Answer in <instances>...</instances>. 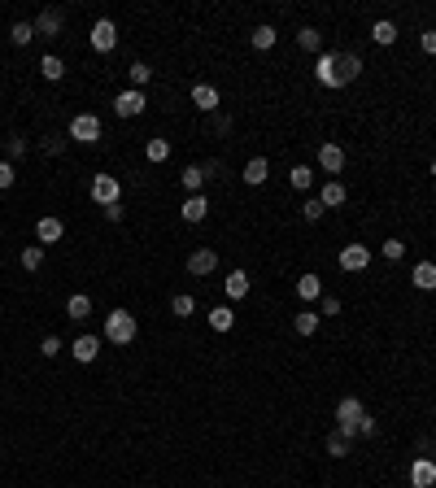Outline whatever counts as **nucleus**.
<instances>
[{
	"label": "nucleus",
	"instance_id": "f257e3e1",
	"mask_svg": "<svg viewBox=\"0 0 436 488\" xmlns=\"http://www.w3.org/2000/svg\"><path fill=\"white\" fill-rule=\"evenodd\" d=\"M136 314H127V310H114V314H109L105 318V340H109V345H131V340H136Z\"/></svg>",
	"mask_w": 436,
	"mask_h": 488
},
{
	"label": "nucleus",
	"instance_id": "f03ea898",
	"mask_svg": "<svg viewBox=\"0 0 436 488\" xmlns=\"http://www.w3.org/2000/svg\"><path fill=\"white\" fill-rule=\"evenodd\" d=\"M88 192H92V201L101 205V209L122 201V184H118V174H92V188H88Z\"/></svg>",
	"mask_w": 436,
	"mask_h": 488
},
{
	"label": "nucleus",
	"instance_id": "7ed1b4c3",
	"mask_svg": "<svg viewBox=\"0 0 436 488\" xmlns=\"http://www.w3.org/2000/svg\"><path fill=\"white\" fill-rule=\"evenodd\" d=\"M66 136L79 140V144H96V140H101V118H96V113H74Z\"/></svg>",
	"mask_w": 436,
	"mask_h": 488
},
{
	"label": "nucleus",
	"instance_id": "20e7f679",
	"mask_svg": "<svg viewBox=\"0 0 436 488\" xmlns=\"http://www.w3.org/2000/svg\"><path fill=\"white\" fill-rule=\"evenodd\" d=\"M88 40H92L96 53H114V48H118V26H114V18H96Z\"/></svg>",
	"mask_w": 436,
	"mask_h": 488
},
{
	"label": "nucleus",
	"instance_id": "39448f33",
	"mask_svg": "<svg viewBox=\"0 0 436 488\" xmlns=\"http://www.w3.org/2000/svg\"><path fill=\"white\" fill-rule=\"evenodd\" d=\"M144 105H149V96L136 92V88H127V92H118V96H114V113H118V118H140Z\"/></svg>",
	"mask_w": 436,
	"mask_h": 488
},
{
	"label": "nucleus",
	"instance_id": "423d86ee",
	"mask_svg": "<svg viewBox=\"0 0 436 488\" xmlns=\"http://www.w3.org/2000/svg\"><path fill=\"white\" fill-rule=\"evenodd\" d=\"M371 266V249H366V244H345V249H341V270L345 275H362Z\"/></svg>",
	"mask_w": 436,
	"mask_h": 488
},
{
	"label": "nucleus",
	"instance_id": "0eeeda50",
	"mask_svg": "<svg viewBox=\"0 0 436 488\" xmlns=\"http://www.w3.org/2000/svg\"><path fill=\"white\" fill-rule=\"evenodd\" d=\"M362 74V57L358 53H336V88H349Z\"/></svg>",
	"mask_w": 436,
	"mask_h": 488
},
{
	"label": "nucleus",
	"instance_id": "6e6552de",
	"mask_svg": "<svg viewBox=\"0 0 436 488\" xmlns=\"http://www.w3.org/2000/svg\"><path fill=\"white\" fill-rule=\"evenodd\" d=\"M318 166L328 174H341L345 170V149L341 144H318Z\"/></svg>",
	"mask_w": 436,
	"mask_h": 488
},
{
	"label": "nucleus",
	"instance_id": "1a4fd4ad",
	"mask_svg": "<svg viewBox=\"0 0 436 488\" xmlns=\"http://www.w3.org/2000/svg\"><path fill=\"white\" fill-rule=\"evenodd\" d=\"M96 353H101V336H79L74 340V345H70V357H74V362H96Z\"/></svg>",
	"mask_w": 436,
	"mask_h": 488
},
{
	"label": "nucleus",
	"instance_id": "9d476101",
	"mask_svg": "<svg viewBox=\"0 0 436 488\" xmlns=\"http://www.w3.org/2000/svg\"><path fill=\"white\" fill-rule=\"evenodd\" d=\"M410 484L414 488H432L436 484V462L432 458H414L410 462Z\"/></svg>",
	"mask_w": 436,
	"mask_h": 488
},
{
	"label": "nucleus",
	"instance_id": "9b49d317",
	"mask_svg": "<svg viewBox=\"0 0 436 488\" xmlns=\"http://www.w3.org/2000/svg\"><path fill=\"white\" fill-rule=\"evenodd\" d=\"M188 270H192V275H214V270H218V253H214V249L188 253Z\"/></svg>",
	"mask_w": 436,
	"mask_h": 488
},
{
	"label": "nucleus",
	"instance_id": "f8f14e48",
	"mask_svg": "<svg viewBox=\"0 0 436 488\" xmlns=\"http://www.w3.org/2000/svg\"><path fill=\"white\" fill-rule=\"evenodd\" d=\"M61 236H66V227H61V218H53V214H44V218L35 222V240H40V244H57Z\"/></svg>",
	"mask_w": 436,
	"mask_h": 488
},
{
	"label": "nucleus",
	"instance_id": "ddd939ff",
	"mask_svg": "<svg viewBox=\"0 0 436 488\" xmlns=\"http://www.w3.org/2000/svg\"><path fill=\"white\" fill-rule=\"evenodd\" d=\"M35 35H44V40L61 35V9H44L40 13V18H35Z\"/></svg>",
	"mask_w": 436,
	"mask_h": 488
},
{
	"label": "nucleus",
	"instance_id": "4468645a",
	"mask_svg": "<svg viewBox=\"0 0 436 488\" xmlns=\"http://www.w3.org/2000/svg\"><path fill=\"white\" fill-rule=\"evenodd\" d=\"M240 179H245L249 188H262L266 179H271V161L266 157H249V166H245V174H240Z\"/></svg>",
	"mask_w": 436,
	"mask_h": 488
},
{
	"label": "nucleus",
	"instance_id": "2eb2a0df",
	"mask_svg": "<svg viewBox=\"0 0 436 488\" xmlns=\"http://www.w3.org/2000/svg\"><path fill=\"white\" fill-rule=\"evenodd\" d=\"M192 105H197L201 113H214L218 109V88L214 83H197L192 88Z\"/></svg>",
	"mask_w": 436,
	"mask_h": 488
},
{
	"label": "nucleus",
	"instance_id": "dca6fc26",
	"mask_svg": "<svg viewBox=\"0 0 436 488\" xmlns=\"http://www.w3.org/2000/svg\"><path fill=\"white\" fill-rule=\"evenodd\" d=\"M314 79L323 88H336V53H318V61H314Z\"/></svg>",
	"mask_w": 436,
	"mask_h": 488
},
{
	"label": "nucleus",
	"instance_id": "f3484780",
	"mask_svg": "<svg viewBox=\"0 0 436 488\" xmlns=\"http://www.w3.org/2000/svg\"><path fill=\"white\" fill-rule=\"evenodd\" d=\"M410 284H414L419 292H432V288H436V262H419V266L410 270Z\"/></svg>",
	"mask_w": 436,
	"mask_h": 488
},
{
	"label": "nucleus",
	"instance_id": "a211bd4d",
	"mask_svg": "<svg viewBox=\"0 0 436 488\" xmlns=\"http://www.w3.org/2000/svg\"><path fill=\"white\" fill-rule=\"evenodd\" d=\"M345 184H336V179H328V184H323V192H318V201H323V209H336V205H345Z\"/></svg>",
	"mask_w": 436,
	"mask_h": 488
},
{
	"label": "nucleus",
	"instance_id": "6ab92c4d",
	"mask_svg": "<svg viewBox=\"0 0 436 488\" xmlns=\"http://www.w3.org/2000/svg\"><path fill=\"white\" fill-rule=\"evenodd\" d=\"M179 214H184V222H205V214H209V201L197 192V197H188V201H184V209H179Z\"/></svg>",
	"mask_w": 436,
	"mask_h": 488
},
{
	"label": "nucleus",
	"instance_id": "aec40b11",
	"mask_svg": "<svg viewBox=\"0 0 436 488\" xmlns=\"http://www.w3.org/2000/svg\"><path fill=\"white\" fill-rule=\"evenodd\" d=\"M209 327H214V332H232L236 327V310H232V305H214V310H209Z\"/></svg>",
	"mask_w": 436,
	"mask_h": 488
},
{
	"label": "nucleus",
	"instance_id": "412c9836",
	"mask_svg": "<svg viewBox=\"0 0 436 488\" xmlns=\"http://www.w3.org/2000/svg\"><path fill=\"white\" fill-rule=\"evenodd\" d=\"M253 48H257V53H266V48H275V40H280V31L275 26H271V22H262V26H253Z\"/></svg>",
	"mask_w": 436,
	"mask_h": 488
},
{
	"label": "nucleus",
	"instance_id": "4be33fe9",
	"mask_svg": "<svg viewBox=\"0 0 436 488\" xmlns=\"http://www.w3.org/2000/svg\"><path fill=\"white\" fill-rule=\"evenodd\" d=\"M223 288H227V297H232V301L249 297V275H245V270H232L227 279H223Z\"/></svg>",
	"mask_w": 436,
	"mask_h": 488
},
{
	"label": "nucleus",
	"instance_id": "5701e85b",
	"mask_svg": "<svg viewBox=\"0 0 436 488\" xmlns=\"http://www.w3.org/2000/svg\"><path fill=\"white\" fill-rule=\"evenodd\" d=\"M297 297L301 301H318L323 297V279H318V275H301V279H297Z\"/></svg>",
	"mask_w": 436,
	"mask_h": 488
},
{
	"label": "nucleus",
	"instance_id": "b1692460",
	"mask_svg": "<svg viewBox=\"0 0 436 488\" xmlns=\"http://www.w3.org/2000/svg\"><path fill=\"white\" fill-rule=\"evenodd\" d=\"M371 40H376V44H384V48H389V44H397V22L380 18L376 26H371Z\"/></svg>",
	"mask_w": 436,
	"mask_h": 488
},
{
	"label": "nucleus",
	"instance_id": "393cba45",
	"mask_svg": "<svg viewBox=\"0 0 436 488\" xmlns=\"http://www.w3.org/2000/svg\"><path fill=\"white\" fill-rule=\"evenodd\" d=\"M66 314H70L74 323H83V318L92 314V297H83V292H74V297L66 301Z\"/></svg>",
	"mask_w": 436,
	"mask_h": 488
},
{
	"label": "nucleus",
	"instance_id": "a878e982",
	"mask_svg": "<svg viewBox=\"0 0 436 488\" xmlns=\"http://www.w3.org/2000/svg\"><path fill=\"white\" fill-rule=\"evenodd\" d=\"M179 179H184V188L192 192V197H197V192L205 188V166H184V174H179Z\"/></svg>",
	"mask_w": 436,
	"mask_h": 488
},
{
	"label": "nucleus",
	"instance_id": "bb28decb",
	"mask_svg": "<svg viewBox=\"0 0 436 488\" xmlns=\"http://www.w3.org/2000/svg\"><path fill=\"white\" fill-rule=\"evenodd\" d=\"M40 74L48 79V83H57V79H61V74H66V61H61V57H53V53H48V57L40 61Z\"/></svg>",
	"mask_w": 436,
	"mask_h": 488
},
{
	"label": "nucleus",
	"instance_id": "cd10ccee",
	"mask_svg": "<svg viewBox=\"0 0 436 488\" xmlns=\"http://www.w3.org/2000/svg\"><path fill=\"white\" fill-rule=\"evenodd\" d=\"M297 44L305 48V53H323V35H318L314 26H301V31H297Z\"/></svg>",
	"mask_w": 436,
	"mask_h": 488
},
{
	"label": "nucleus",
	"instance_id": "c85d7f7f",
	"mask_svg": "<svg viewBox=\"0 0 436 488\" xmlns=\"http://www.w3.org/2000/svg\"><path fill=\"white\" fill-rule=\"evenodd\" d=\"M293 327H297V336H314V332H318V314H314V310H301V314L293 318Z\"/></svg>",
	"mask_w": 436,
	"mask_h": 488
},
{
	"label": "nucleus",
	"instance_id": "c756f323",
	"mask_svg": "<svg viewBox=\"0 0 436 488\" xmlns=\"http://www.w3.org/2000/svg\"><path fill=\"white\" fill-rule=\"evenodd\" d=\"M144 153H149L153 166H161V161L170 157V140H149V144H144Z\"/></svg>",
	"mask_w": 436,
	"mask_h": 488
},
{
	"label": "nucleus",
	"instance_id": "7c9ffc66",
	"mask_svg": "<svg viewBox=\"0 0 436 488\" xmlns=\"http://www.w3.org/2000/svg\"><path fill=\"white\" fill-rule=\"evenodd\" d=\"M18 48H26L31 40H35V22H13V35H9Z\"/></svg>",
	"mask_w": 436,
	"mask_h": 488
},
{
	"label": "nucleus",
	"instance_id": "2f4dec72",
	"mask_svg": "<svg viewBox=\"0 0 436 488\" xmlns=\"http://www.w3.org/2000/svg\"><path fill=\"white\" fill-rule=\"evenodd\" d=\"M44 266V244H31V249H22V270H40Z\"/></svg>",
	"mask_w": 436,
	"mask_h": 488
},
{
	"label": "nucleus",
	"instance_id": "473e14b6",
	"mask_svg": "<svg viewBox=\"0 0 436 488\" xmlns=\"http://www.w3.org/2000/svg\"><path fill=\"white\" fill-rule=\"evenodd\" d=\"M149 79H153L149 61H136V66H131V88H136V92H144V88H149Z\"/></svg>",
	"mask_w": 436,
	"mask_h": 488
},
{
	"label": "nucleus",
	"instance_id": "72a5a7b5",
	"mask_svg": "<svg viewBox=\"0 0 436 488\" xmlns=\"http://www.w3.org/2000/svg\"><path fill=\"white\" fill-rule=\"evenodd\" d=\"M328 453H332V458H349V436L332 432V436H328Z\"/></svg>",
	"mask_w": 436,
	"mask_h": 488
},
{
	"label": "nucleus",
	"instance_id": "f704fd0d",
	"mask_svg": "<svg viewBox=\"0 0 436 488\" xmlns=\"http://www.w3.org/2000/svg\"><path fill=\"white\" fill-rule=\"evenodd\" d=\"M380 253L389 257V262H401V257H406V244H401V240L393 236V240H384V244H380Z\"/></svg>",
	"mask_w": 436,
	"mask_h": 488
},
{
	"label": "nucleus",
	"instance_id": "c9c22d12",
	"mask_svg": "<svg viewBox=\"0 0 436 488\" xmlns=\"http://www.w3.org/2000/svg\"><path fill=\"white\" fill-rule=\"evenodd\" d=\"M192 310H197V301H192V297H188V292H179V297H175V301H170V314H179V318H188Z\"/></svg>",
	"mask_w": 436,
	"mask_h": 488
},
{
	"label": "nucleus",
	"instance_id": "e433bc0d",
	"mask_svg": "<svg viewBox=\"0 0 436 488\" xmlns=\"http://www.w3.org/2000/svg\"><path fill=\"white\" fill-rule=\"evenodd\" d=\"M323 214H328V209H323V201H318V197H310V201L301 205V218H305V222H318Z\"/></svg>",
	"mask_w": 436,
	"mask_h": 488
},
{
	"label": "nucleus",
	"instance_id": "4c0bfd02",
	"mask_svg": "<svg viewBox=\"0 0 436 488\" xmlns=\"http://www.w3.org/2000/svg\"><path fill=\"white\" fill-rule=\"evenodd\" d=\"M310 184H314V170H310V166H293V188H301V192H305Z\"/></svg>",
	"mask_w": 436,
	"mask_h": 488
},
{
	"label": "nucleus",
	"instance_id": "58836bf2",
	"mask_svg": "<svg viewBox=\"0 0 436 488\" xmlns=\"http://www.w3.org/2000/svg\"><path fill=\"white\" fill-rule=\"evenodd\" d=\"M66 140H70V136H48V140H44V153H53V157L66 153Z\"/></svg>",
	"mask_w": 436,
	"mask_h": 488
},
{
	"label": "nucleus",
	"instance_id": "ea45409f",
	"mask_svg": "<svg viewBox=\"0 0 436 488\" xmlns=\"http://www.w3.org/2000/svg\"><path fill=\"white\" fill-rule=\"evenodd\" d=\"M318 301H323V310H318L323 318H332V314H341V297H318Z\"/></svg>",
	"mask_w": 436,
	"mask_h": 488
},
{
	"label": "nucleus",
	"instance_id": "a19ab883",
	"mask_svg": "<svg viewBox=\"0 0 436 488\" xmlns=\"http://www.w3.org/2000/svg\"><path fill=\"white\" fill-rule=\"evenodd\" d=\"M40 353H44V357H57V353H61V340H57V336H44Z\"/></svg>",
	"mask_w": 436,
	"mask_h": 488
},
{
	"label": "nucleus",
	"instance_id": "79ce46f5",
	"mask_svg": "<svg viewBox=\"0 0 436 488\" xmlns=\"http://www.w3.org/2000/svg\"><path fill=\"white\" fill-rule=\"evenodd\" d=\"M419 48H423L428 57H436V31H423V35H419Z\"/></svg>",
	"mask_w": 436,
	"mask_h": 488
},
{
	"label": "nucleus",
	"instance_id": "37998d69",
	"mask_svg": "<svg viewBox=\"0 0 436 488\" xmlns=\"http://www.w3.org/2000/svg\"><path fill=\"white\" fill-rule=\"evenodd\" d=\"M13 179H18L13 174V161H0V188H13Z\"/></svg>",
	"mask_w": 436,
	"mask_h": 488
},
{
	"label": "nucleus",
	"instance_id": "c03bdc74",
	"mask_svg": "<svg viewBox=\"0 0 436 488\" xmlns=\"http://www.w3.org/2000/svg\"><path fill=\"white\" fill-rule=\"evenodd\" d=\"M358 436H376V418L362 414V418H358Z\"/></svg>",
	"mask_w": 436,
	"mask_h": 488
},
{
	"label": "nucleus",
	"instance_id": "a18cd8bd",
	"mask_svg": "<svg viewBox=\"0 0 436 488\" xmlns=\"http://www.w3.org/2000/svg\"><path fill=\"white\" fill-rule=\"evenodd\" d=\"M101 214H105L109 222H122V205H105V209H101Z\"/></svg>",
	"mask_w": 436,
	"mask_h": 488
},
{
	"label": "nucleus",
	"instance_id": "49530a36",
	"mask_svg": "<svg viewBox=\"0 0 436 488\" xmlns=\"http://www.w3.org/2000/svg\"><path fill=\"white\" fill-rule=\"evenodd\" d=\"M26 153V140H9V157H22Z\"/></svg>",
	"mask_w": 436,
	"mask_h": 488
},
{
	"label": "nucleus",
	"instance_id": "de8ad7c7",
	"mask_svg": "<svg viewBox=\"0 0 436 488\" xmlns=\"http://www.w3.org/2000/svg\"><path fill=\"white\" fill-rule=\"evenodd\" d=\"M432 179H436V157H432Z\"/></svg>",
	"mask_w": 436,
	"mask_h": 488
}]
</instances>
